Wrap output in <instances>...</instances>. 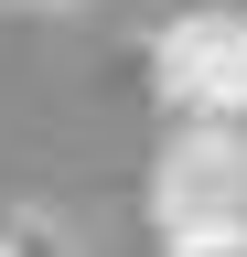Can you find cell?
<instances>
[{
    "label": "cell",
    "instance_id": "cell-1",
    "mask_svg": "<svg viewBox=\"0 0 247 257\" xmlns=\"http://www.w3.org/2000/svg\"><path fill=\"white\" fill-rule=\"evenodd\" d=\"M150 107L172 128H247V11L172 0L150 22Z\"/></svg>",
    "mask_w": 247,
    "mask_h": 257
},
{
    "label": "cell",
    "instance_id": "cell-2",
    "mask_svg": "<svg viewBox=\"0 0 247 257\" xmlns=\"http://www.w3.org/2000/svg\"><path fill=\"white\" fill-rule=\"evenodd\" d=\"M150 236H247V128H172L150 150Z\"/></svg>",
    "mask_w": 247,
    "mask_h": 257
},
{
    "label": "cell",
    "instance_id": "cell-4",
    "mask_svg": "<svg viewBox=\"0 0 247 257\" xmlns=\"http://www.w3.org/2000/svg\"><path fill=\"white\" fill-rule=\"evenodd\" d=\"M161 257H247V236H183V246H161Z\"/></svg>",
    "mask_w": 247,
    "mask_h": 257
},
{
    "label": "cell",
    "instance_id": "cell-3",
    "mask_svg": "<svg viewBox=\"0 0 247 257\" xmlns=\"http://www.w3.org/2000/svg\"><path fill=\"white\" fill-rule=\"evenodd\" d=\"M0 257H75V236L43 204H11V214H0Z\"/></svg>",
    "mask_w": 247,
    "mask_h": 257
},
{
    "label": "cell",
    "instance_id": "cell-5",
    "mask_svg": "<svg viewBox=\"0 0 247 257\" xmlns=\"http://www.w3.org/2000/svg\"><path fill=\"white\" fill-rule=\"evenodd\" d=\"M22 11H75V0H22Z\"/></svg>",
    "mask_w": 247,
    "mask_h": 257
}]
</instances>
